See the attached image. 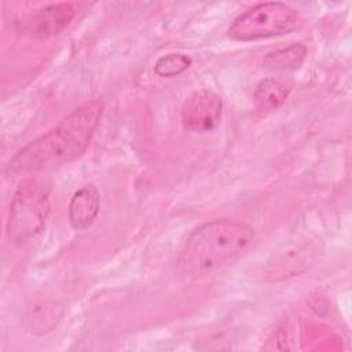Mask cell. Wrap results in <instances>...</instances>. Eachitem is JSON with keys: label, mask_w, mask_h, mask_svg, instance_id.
Returning a JSON list of instances; mask_svg holds the SVG:
<instances>
[{"label": "cell", "mask_w": 352, "mask_h": 352, "mask_svg": "<svg viewBox=\"0 0 352 352\" xmlns=\"http://www.w3.org/2000/svg\"><path fill=\"white\" fill-rule=\"evenodd\" d=\"M223 102L220 96L209 89L192 92L182 107V122L187 131L208 132L221 118Z\"/></svg>", "instance_id": "cell-5"}, {"label": "cell", "mask_w": 352, "mask_h": 352, "mask_svg": "<svg viewBox=\"0 0 352 352\" xmlns=\"http://www.w3.org/2000/svg\"><path fill=\"white\" fill-rule=\"evenodd\" d=\"M300 21V14L285 3H260L235 18L227 34L236 41H253L287 34L298 28Z\"/></svg>", "instance_id": "cell-3"}, {"label": "cell", "mask_w": 352, "mask_h": 352, "mask_svg": "<svg viewBox=\"0 0 352 352\" xmlns=\"http://www.w3.org/2000/svg\"><path fill=\"white\" fill-rule=\"evenodd\" d=\"M254 238V230L236 220H213L197 228L186 241L179 267L190 275L209 274L241 256Z\"/></svg>", "instance_id": "cell-2"}, {"label": "cell", "mask_w": 352, "mask_h": 352, "mask_svg": "<svg viewBox=\"0 0 352 352\" xmlns=\"http://www.w3.org/2000/svg\"><path fill=\"white\" fill-rule=\"evenodd\" d=\"M76 10L70 3L50 4L36 10L23 22V30L37 37L60 33L74 18Z\"/></svg>", "instance_id": "cell-7"}, {"label": "cell", "mask_w": 352, "mask_h": 352, "mask_svg": "<svg viewBox=\"0 0 352 352\" xmlns=\"http://www.w3.org/2000/svg\"><path fill=\"white\" fill-rule=\"evenodd\" d=\"M191 65V59L184 54H168L161 56L155 66L154 72L160 77H175L186 72Z\"/></svg>", "instance_id": "cell-11"}, {"label": "cell", "mask_w": 352, "mask_h": 352, "mask_svg": "<svg viewBox=\"0 0 352 352\" xmlns=\"http://www.w3.org/2000/svg\"><path fill=\"white\" fill-rule=\"evenodd\" d=\"M48 191L36 180H23L14 194L8 214V236L25 243L40 234L50 214Z\"/></svg>", "instance_id": "cell-4"}, {"label": "cell", "mask_w": 352, "mask_h": 352, "mask_svg": "<svg viewBox=\"0 0 352 352\" xmlns=\"http://www.w3.org/2000/svg\"><path fill=\"white\" fill-rule=\"evenodd\" d=\"M307 56V48L302 44L272 51L265 55L263 65L270 70H294L298 69Z\"/></svg>", "instance_id": "cell-10"}, {"label": "cell", "mask_w": 352, "mask_h": 352, "mask_svg": "<svg viewBox=\"0 0 352 352\" xmlns=\"http://www.w3.org/2000/svg\"><path fill=\"white\" fill-rule=\"evenodd\" d=\"M103 104L91 100L74 109L59 125L15 153L8 161V175L48 170L77 160L88 147L96 129Z\"/></svg>", "instance_id": "cell-1"}, {"label": "cell", "mask_w": 352, "mask_h": 352, "mask_svg": "<svg viewBox=\"0 0 352 352\" xmlns=\"http://www.w3.org/2000/svg\"><path fill=\"white\" fill-rule=\"evenodd\" d=\"M100 208V195L94 184L77 190L69 204V221L74 230L89 227L96 219Z\"/></svg>", "instance_id": "cell-8"}, {"label": "cell", "mask_w": 352, "mask_h": 352, "mask_svg": "<svg viewBox=\"0 0 352 352\" xmlns=\"http://www.w3.org/2000/svg\"><path fill=\"white\" fill-rule=\"evenodd\" d=\"M316 246L311 242L285 246L276 252L268 261L265 278L268 280H280L305 271L315 260Z\"/></svg>", "instance_id": "cell-6"}, {"label": "cell", "mask_w": 352, "mask_h": 352, "mask_svg": "<svg viewBox=\"0 0 352 352\" xmlns=\"http://www.w3.org/2000/svg\"><path fill=\"white\" fill-rule=\"evenodd\" d=\"M290 91L292 88L286 82L275 78H265L257 85L253 99L258 110L271 111L283 104Z\"/></svg>", "instance_id": "cell-9"}]
</instances>
